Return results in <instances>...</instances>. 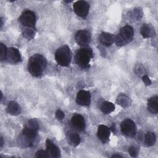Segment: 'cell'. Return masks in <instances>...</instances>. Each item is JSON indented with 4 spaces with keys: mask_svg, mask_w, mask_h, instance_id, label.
<instances>
[{
    "mask_svg": "<svg viewBox=\"0 0 158 158\" xmlns=\"http://www.w3.org/2000/svg\"><path fill=\"white\" fill-rule=\"evenodd\" d=\"M47 66L46 58L41 54H34L31 56L28 62V69L31 75L39 77L42 75Z\"/></svg>",
    "mask_w": 158,
    "mask_h": 158,
    "instance_id": "1",
    "label": "cell"
},
{
    "mask_svg": "<svg viewBox=\"0 0 158 158\" xmlns=\"http://www.w3.org/2000/svg\"><path fill=\"white\" fill-rule=\"evenodd\" d=\"M93 52L91 48L84 47L78 49L75 56L76 64L81 69H86L89 67V61L93 57Z\"/></svg>",
    "mask_w": 158,
    "mask_h": 158,
    "instance_id": "2",
    "label": "cell"
},
{
    "mask_svg": "<svg viewBox=\"0 0 158 158\" xmlns=\"http://www.w3.org/2000/svg\"><path fill=\"white\" fill-rule=\"evenodd\" d=\"M57 63L63 67L70 64L72 60V52L67 45H64L57 49L55 53Z\"/></svg>",
    "mask_w": 158,
    "mask_h": 158,
    "instance_id": "3",
    "label": "cell"
},
{
    "mask_svg": "<svg viewBox=\"0 0 158 158\" xmlns=\"http://www.w3.org/2000/svg\"><path fill=\"white\" fill-rule=\"evenodd\" d=\"M19 21L25 27L34 28L36 23L35 14L30 10H25L19 17Z\"/></svg>",
    "mask_w": 158,
    "mask_h": 158,
    "instance_id": "4",
    "label": "cell"
},
{
    "mask_svg": "<svg viewBox=\"0 0 158 158\" xmlns=\"http://www.w3.org/2000/svg\"><path fill=\"white\" fill-rule=\"evenodd\" d=\"M121 131L127 136L133 137L136 134V126L135 122L130 118H127L122 122L120 125Z\"/></svg>",
    "mask_w": 158,
    "mask_h": 158,
    "instance_id": "5",
    "label": "cell"
},
{
    "mask_svg": "<svg viewBox=\"0 0 158 158\" xmlns=\"http://www.w3.org/2000/svg\"><path fill=\"white\" fill-rule=\"evenodd\" d=\"M73 8L78 16L85 18L88 14L89 5L85 1H78L73 4Z\"/></svg>",
    "mask_w": 158,
    "mask_h": 158,
    "instance_id": "6",
    "label": "cell"
},
{
    "mask_svg": "<svg viewBox=\"0 0 158 158\" xmlns=\"http://www.w3.org/2000/svg\"><path fill=\"white\" fill-rule=\"evenodd\" d=\"M75 38L78 44L81 46H86L90 43L91 34L88 30H81L76 33Z\"/></svg>",
    "mask_w": 158,
    "mask_h": 158,
    "instance_id": "7",
    "label": "cell"
},
{
    "mask_svg": "<svg viewBox=\"0 0 158 158\" xmlns=\"http://www.w3.org/2000/svg\"><path fill=\"white\" fill-rule=\"evenodd\" d=\"M76 102L80 106H87L91 102L90 93L85 90H80L77 93L76 98Z\"/></svg>",
    "mask_w": 158,
    "mask_h": 158,
    "instance_id": "8",
    "label": "cell"
},
{
    "mask_svg": "<svg viewBox=\"0 0 158 158\" xmlns=\"http://www.w3.org/2000/svg\"><path fill=\"white\" fill-rule=\"evenodd\" d=\"M71 123L73 128L79 131H82L85 128V118L79 114H75L72 116Z\"/></svg>",
    "mask_w": 158,
    "mask_h": 158,
    "instance_id": "9",
    "label": "cell"
},
{
    "mask_svg": "<svg viewBox=\"0 0 158 158\" xmlns=\"http://www.w3.org/2000/svg\"><path fill=\"white\" fill-rule=\"evenodd\" d=\"M118 34L127 43L132 40L134 36V31L131 26L127 25L120 29Z\"/></svg>",
    "mask_w": 158,
    "mask_h": 158,
    "instance_id": "10",
    "label": "cell"
},
{
    "mask_svg": "<svg viewBox=\"0 0 158 158\" xmlns=\"http://www.w3.org/2000/svg\"><path fill=\"white\" fill-rule=\"evenodd\" d=\"M46 151L48 152L50 157L57 158L60 156V149L49 139H47L46 140Z\"/></svg>",
    "mask_w": 158,
    "mask_h": 158,
    "instance_id": "11",
    "label": "cell"
},
{
    "mask_svg": "<svg viewBox=\"0 0 158 158\" xmlns=\"http://www.w3.org/2000/svg\"><path fill=\"white\" fill-rule=\"evenodd\" d=\"M7 60L12 64H16L21 60V56L18 49L15 48H10L7 50Z\"/></svg>",
    "mask_w": 158,
    "mask_h": 158,
    "instance_id": "12",
    "label": "cell"
},
{
    "mask_svg": "<svg viewBox=\"0 0 158 158\" xmlns=\"http://www.w3.org/2000/svg\"><path fill=\"white\" fill-rule=\"evenodd\" d=\"M97 135L98 138L103 143H106L109 141L110 136V128L104 125H100L98 128Z\"/></svg>",
    "mask_w": 158,
    "mask_h": 158,
    "instance_id": "13",
    "label": "cell"
},
{
    "mask_svg": "<svg viewBox=\"0 0 158 158\" xmlns=\"http://www.w3.org/2000/svg\"><path fill=\"white\" fill-rule=\"evenodd\" d=\"M114 36L112 34L104 32L101 34L99 36V41L104 46L109 47L114 43Z\"/></svg>",
    "mask_w": 158,
    "mask_h": 158,
    "instance_id": "14",
    "label": "cell"
},
{
    "mask_svg": "<svg viewBox=\"0 0 158 158\" xmlns=\"http://www.w3.org/2000/svg\"><path fill=\"white\" fill-rule=\"evenodd\" d=\"M148 109L152 114L158 112V97L157 96L149 98L148 101Z\"/></svg>",
    "mask_w": 158,
    "mask_h": 158,
    "instance_id": "15",
    "label": "cell"
},
{
    "mask_svg": "<svg viewBox=\"0 0 158 158\" xmlns=\"http://www.w3.org/2000/svg\"><path fill=\"white\" fill-rule=\"evenodd\" d=\"M140 32L143 38H147L154 35V30L152 25L149 24L144 23V24H143V25L141 26L140 29Z\"/></svg>",
    "mask_w": 158,
    "mask_h": 158,
    "instance_id": "16",
    "label": "cell"
},
{
    "mask_svg": "<svg viewBox=\"0 0 158 158\" xmlns=\"http://www.w3.org/2000/svg\"><path fill=\"white\" fill-rule=\"evenodd\" d=\"M7 112L12 115H17L19 114L20 112V108L19 104L15 101H11L7 107Z\"/></svg>",
    "mask_w": 158,
    "mask_h": 158,
    "instance_id": "17",
    "label": "cell"
},
{
    "mask_svg": "<svg viewBox=\"0 0 158 158\" xmlns=\"http://www.w3.org/2000/svg\"><path fill=\"white\" fill-rule=\"evenodd\" d=\"M101 110L104 114H110L115 109V106L113 103L109 101L103 102L100 107Z\"/></svg>",
    "mask_w": 158,
    "mask_h": 158,
    "instance_id": "18",
    "label": "cell"
},
{
    "mask_svg": "<svg viewBox=\"0 0 158 158\" xmlns=\"http://www.w3.org/2000/svg\"><path fill=\"white\" fill-rule=\"evenodd\" d=\"M156 135L152 132H148L145 135L144 143L147 146H152L156 143Z\"/></svg>",
    "mask_w": 158,
    "mask_h": 158,
    "instance_id": "19",
    "label": "cell"
},
{
    "mask_svg": "<svg viewBox=\"0 0 158 158\" xmlns=\"http://www.w3.org/2000/svg\"><path fill=\"white\" fill-rule=\"evenodd\" d=\"M117 102L122 107H128L130 106V104L131 103V101L130 100V99L128 98V96L122 94H120L118 96Z\"/></svg>",
    "mask_w": 158,
    "mask_h": 158,
    "instance_id": "20",
    "label": "cell"
},
{
    "mask_svg": "<svg viewBox=\"0 0 158 158\" xmlns=\"http://www.w3.org/2000/svg\"><path fill=\"white\" fill-rule=\"evenodd\" d=\"M69 138L71 144L74 146H78L80 143V137L77 133L73 131L70 132L69 134Z\"/></svg>",
    "mask_w": 158,
    "mask_h": 158,
    "instance_id": "21",
    "label": "cell"
},
{
    "mask_svg": "<svg viewBox=\"0 0 158 158\" xmlns=\"http://www.w3.org/2000/svg\"><path fill=\"white\" fill-rule=\"evenodd\" d=\"M35 28H30V27H25L23 30V36L30 40L33 38L35 36Z\"/></svg>",
    "mask_w": 158,
    "mask_h": 158,
    "instance_id": "22",
    "label": "cell"
},
{
    "mask_svg": "<svg viewBox=\"0 0 158 158\" xmlns=\"http://www.w3.org/2000/svg\"><path fill=\"white\" fill-rule=\"evenodd\" d=\"M7 50H8V49L3 43L0 44V59H1V60H4L6 59Z\"/></svg>",
    "mask_w": 158,
    "mask_h": 158,
    "instance_id": "23",
    "label": "cell"
},
{
    "mask_svg": "<svg viewBox=\"0 0 158 158\" xmlns=\"http://www.w3.org/2000/svg\"><path fill=\"white\" fill-rule=\"evenodd\" d=\"M26 127L33 130H38V124L36 120L35 119H30L27 123Z\"/></svg>",
    "mask_w": 158,
    "mask_h": 158,
    "instance_id": "24",
    "label": "cell"
},
{
    "mask_svg": "<svg viewBox=\"0 0 158 158\" xmlns=\"http://www.w3.org/2000/svg\"><path fill=\"white\" fill-rule=\"evenodd\" d=\"M35 157L38 158H47V157H49L50 156L46 151L39 150L36 152L35 154Z\"/></svg>",
    "mask_w": 158,
    "mask_h": 158,
    "instance_id": "25",
    "label": "cell"
},
{
    "mask_svg": "<svg viewBox=\"0 0 158 158\" xmlns=\"http://www.w3.org/2000/svg\"><path fill=\"white\" fill-rule=\"evenodd\" d=\"M128 152L131 157H136L138 154V150L137 148L135 146H130L128 149Z\"/></svg>",
    "mask_w": 158,
    "mask_h": 158,
    "instance_id": "26",
    "label": "cell"
},
{
    "mask_svg": "<svg viewBox=\"0 0 158 158\" xmlns=\"http://www.w3.org/2000/svg\"><path fill=\"white\" fill-rule=\"evenodd\" d=\"M133 15H134L133 16L135 17H136V19H139V18H141V16H142V14H143L141 10V9H134L133 11Z\"/></svg>",
    "mask_w": 158,
    "mask_h": 158,
    "instance_id": "27",
    "label": "cell"
},
{
    "mask_svg": "<svg viewBox=\"0 0 158 158\" xmlns=\"http://www.w3.org/2000/svg\"><path fill=\"white\" fill-rule=\"evenodd\" d=\"M56 117L58 119V120H62L64 118V113L63 111L60 110H57L56 112Z\"/></svg>",
    "mask_w": 158,
    "mask_h": 158,
    "instance_id": "28",
    "label": "cell"
},
{
    "mask_svg": "<svg viewBox=\"0 0 158 158\" xmlns=\"http://www.w3.org/2000/svg\"><path fill=\"white\" fill-rule=\"evenodd\" d=\"M142 80L144 82V83L146 85V86H149L151 84V80H150V78H149V77L146 75H143L142 77Z\"/></svg>",
    "mask_w": 158,
    "mask_h": 158,
    "instance_id": "29",
    "label": "cell"
},
{
    "mask_svg": "<svg viewBox=\"0 0 158 158\" xmlns=\"http://www.w3.org/2000/svg\"><path fill=\"white\" fill-rule=\"evenodd\" d=\"M110 129L113 133H115V125L113 123L110 127Z\"/></svg>",
    "mask_w": 158,
    "mask_h": 158,
    "instance_id": "30",
    "label": "cell"
},
{
    "mask_svg": "<svg viewBox=\"0 0 158 158\" xmlns=\"http://www.w3.org/2000/svg\"><path fill=\"white\" fill-rule=\"evenodd\" d=\"M4 144V141H3V138L2 136H1V144H0V146L1 148H2V146H3Z\"/></svg>",
    "mask_w": 158,
    "mask_h": 158,
    "instance_id": "31",
    "label": "cell"
},
{
    "mask_svg": "<svg viewBox=\"0 0 158 158\" xmlns=\"http://www.w3.org/2000/svg\"><path fill=\"white\" fill-rule=\"evenodd\" d=\"M112 157H122V156L119 155V154H114Z\"/></svg>",
    "mask_w": 158,
    "mask_h": 158,
    "instance_id": "32",
    "label": "cell"
}]
</instances>
